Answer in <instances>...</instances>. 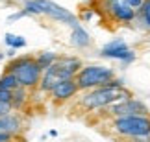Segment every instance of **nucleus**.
I'll return each mask as SVG.
<instances>
[{
	"label": "nucleus",
	"mask_w": 150,
	"mask_h": 142,
	"mask_svg": "<svg viewBox=\"0 0 150 142\" xmlns=\"http://www.w3.org/2000/svg\"><path fill=\"white\" fill-rule=\"evenodd\" d=\"M128 98H132V92L122 85H106V87H96L85 92L80 100V107H83L85 111L106 109V107Z\"/></svg>",
	"instance_id": "nucleus-1"
},
{
	"label": "nucleus",
	"mask_w": 150,
	"mask_h": 142,
	"mask_svg": "<svg viewBox=\"0 0 150 142\" xmlns=\"http://www.w3.org/2000/svg\"><path fill=\"white\" fill-rule=\"evenodd\" d=\"M24 11L28 15H47L54 20H59L63 24H69L71 28L80 26L76 15L71 13L69 9L61 8L59 4L52 0H26L24 2Z\"/></svg>",
	"instance_id": "nucleus-2"
},
{
	"label": "nucleus",
	"mask_w": 150,
	"mask_h": 142,
	"mask_svg": "<svg viewBox=\"0 0 150 142\" xmlns=\"http://www.w3.org/2000/svg\"><path fill=\"white\" fill-rule=\"evenodd\" d=\"M6 72L13 74V76L17 78V81H19V85H21V87H24V89L37 87L39 81H41V76H43L41 66L37 65L35 57H32V55L13 59L8 65V70H6Z\"/></svg>",
	"instance_id": "nucleus-3"
},
{
	"label": "nucleus",
	"mask_w": 150,
	"mask_h": 142,
	"mask_svg": "<svg viewBox=\"0 0 150 142\" xmlns=\"http://www.w3.org/2000/svg\"><path fill=\"white\" fill-rule=\"evenodd\" d=\"M115 79V72L109 66L102 65H91V66H82L78 74L74 76L80 90H91L96 87H106Z\"/></svg>",
	"instance_id": "nucleus-4"
},
{
	"label": "nucleus",
	"mask_w": 150,
	"mask_h": 142,
	"mask_svg": "<svg viewBox=\"0 0 150 142\" xmlns=\"http://www.w3.org/2000/svg\"><path fill=\"white\" fill-rule=\"evenodd\" d=\"M111 129L120 137L148 139L150 137V115L117 116L111 120Z\"/></svg>",
	"instance_id": "nucleus-5"
},
{
	"label": "nucleus",
	"mask_w": 150,
	"mask_h": 142,
	"mask_svg": "<svg viewBox=\"0 0 150 142\" xmlns=\"http://www.w3.org/2000/svg\"><path fill=\"white\" fill-rule=\"evenodd\" d=\"M108 115L117 118V116H139V115H148V107L139 100L128 98L122 101H117V104L108 107Z\"/></svg>",
	"instance_id": "nucleus-6"
},
{
	"label": "nucleus",
	"mask_w": 150,
	"mask_h": 142,
	"mask_svg": "<svg viewBox=\"0 0 150 142\" xmlns=\"http://www.w3.org/2000/svg\"><path fill=\"white\" fill-rule=\"evenodd\" d=\"M100 55L109 57V59H120V61H126V63H130V61L135 59V52L128 48V44H126L122 39H113L111 43H108L106 46L102 48Z\"/></svg>",
	"instance_id": "nucleus-7"
},
{
	"label": "nucleus",
	"mask_w": 150,
	"mask_h": 142,
	"mask_svg": "<svg viewBox=\"0 0 150 142\" xmlns=\"http://www.w3.org/2000/svg\"><path fill=\"white\" fill-rule=\"evenodd\" d=\"M106 8L109 11V15L119 22H132L135 19V9L126 0H108Z\"/></svg>",
	"instance_id": "nucleus-8"
},
{
	"label": "nucleus",
	"mask_w": 150,
	"mask_h": 142,
	"mask_svg": "<svg viewBox=\"0 0 150 142\" xmlns=\"http://www.w3.org/2000/svg\"><path fill=\"white\" fill-rule=\"evenodd\" d=\"M63 79H72V78L69 76L67 72H63L61 69H57L56 65H52L50 69L43 70L41 81H39V89H41L43 92H50V90L54 89L57 83H59V81H63Z\"/></svg>",
	"instance_id": "nucleus-9"
},
{
	"label": "nucleus",
	"mask_w": 150,
	"mask_h": 142,
	"mask_svg": "<svg viewBox=\"0 0 150 142\" xmlns=\"http://www.w3.org/2000/svg\"><path fill=\"white\" fill-rule=\"evenodd\" d=\"M78 90L80 89H78V85H76V81H74V78H72V79H63V81H59L50 90V94H52V98L56 101H67V100L74 98Z\"/></svg>",
	"instance_id": "nucleus-10"
},
{
	"label": "nucleus",
	"mask_w": 150,
	"mask_h": 142,
	"mask_svg": "<svg viewBox=\"0 0 150 142\" xmlns=\"http://www.w3.org/2000/svg\"><path fill=\"white\" fill-rule=\"evenodd\" d=\"M22 129V122L19 115H13V113H8V115L0 116V133L4 135H17Z\"/></svg>",
	"instance_id": "nucleus-11"
},
{
	"label": "nucleus",
	"mask_w": 150,
	"mask_h": 142,
	"mask_svg": "<svg viewBox=\"0 0 150 142\" xmlns=\"http://www.w3.org/2000/svg\"><path fill=\"white\" fill-rule=\"evenodd\" d=\"M54 65L57 69H61L63 72H67L71 78H74L78 74V70L82 69V63H80L78 57H57Z\"/></svg>",
	"instance_id": "nucleus-12"
},
{
	"label": "nucleus",
	"mask_w": 150,
	"mask_h": 142,
	"mask_svg": "<svg viewBox=\"0 0 150 142\" xmlns=\"http://www.w3.org/2000/svg\"><path fill=\"white\" fill-rule=\"evenodd\" d=\"M71 43L74 44V46H78V48H87L91 44V37H89V33L85 31L82 26H76V28H72Z\"/></svg>",
	"instance_id": "nucleus-13"
},
{
	"label": "nucleus",
	"mask_w": 150,
	"mask_h": 142,
	"mask_svg": "<svg viewBox=\"0 0 150 142\" xmlns=\"http://www.w3.org/2000/svg\"><path fill=\"white\" fill-rule=\"evenodd\" d=\"M19 87H21L19 81H17V78L11 72L2 74V78H0V90H9V92H13V90L19 89Z\"/></svg>",
	"instance_id": "nucleus-14"
},
{
	"label": "nucleus",
	"mask_w": 150,
	"mask_h": 142,
	"mask_svg": "<svg viewBox=\"0 0 150 142\" xmlns=\"http://www.w3.org/2000/svg\"><path fill=\"white\" fill-rule=\"evenodd\" d=\"M56 59H57V55H56L54 52H43V54H39L37 57H35L37 65L41 66V70H47V69H50V66L56 63Z\"/></svg>",
	"instance_id": "nucleus-15"
},
{
	"label": "nucleus",
	"mask_w": 150,
	"mask_h": 142,
	"mask_svg": "<svg viewBox=\"0 0 150 142\" xmlns=\"http://www.w3.org/2000/svg\"><path fill=\"white\" fill-rule=\"evenodd\" d=\"M4 43L8 44L11 50L24 48V46H26V39L21 37V35H13V33H6V35H4Z\"/></svg>",
	"instance_id": "nucleus-16"
},
{
	"label": "nucleus",
	"mask_w": 150,
	"mask_h": 142,
	"mask_svg": "<svg viewBox=\"0 0 150 142\" xmlns=\"http://www.w3.org/2000/svg\"><path fill=\"white\" fill-rule=\"evenodd\" d=\"M139 19L141 22H145L146 28H150V0H145L139 8Z\"/></svg>",
	"instance_id": "nucleus-17"
},
{
	"label": "nucleus",
	"mask_w": 150,
	"mask_h": 142,
	"mask_svg": "<svg viewBox=\"0 0 150 142\" xmlns=\"http://www.w3.org/2000/svg\"><path fill=\"white\" fill-rule=\"evenodd\" d=\"M11 109H13L11 101H0V116H4V115H8V113H11Z\"/></svg>",
	"instance_id": "nucleus-18"
},
{
	"label": "nucleus",
	"mask_w": 150,
	"mask_h": 142,
	"mask_svg": "<svg viewBox=\"0 0 150 142\" xmlns=\"http://www.w3.org/2000/svg\"><path fill=\"white\" fill-rule=\"evenodd\" d=\"M126 2H128V4H130V6H132L134 9H135V8L139 9V8H141V4L145 2V0H126Z\"/></svg>",
	"instance_id": "nucleus-19"
},
{
	"label": "nucleus",
	"mask_w": 150,
	"mask_h": 142,
	"mask_svg": "<svg viewBox=\"0 0 150 142\" xmlns=\"http://www.w3.org/2000/svg\"><path fill=\"white\" fill-rule=\"evenodd\" d=\"M11 135H4V133H0V142H11Z\"/></svg>",
	"instance_id": "nucleus-20"
}]
</instances>
